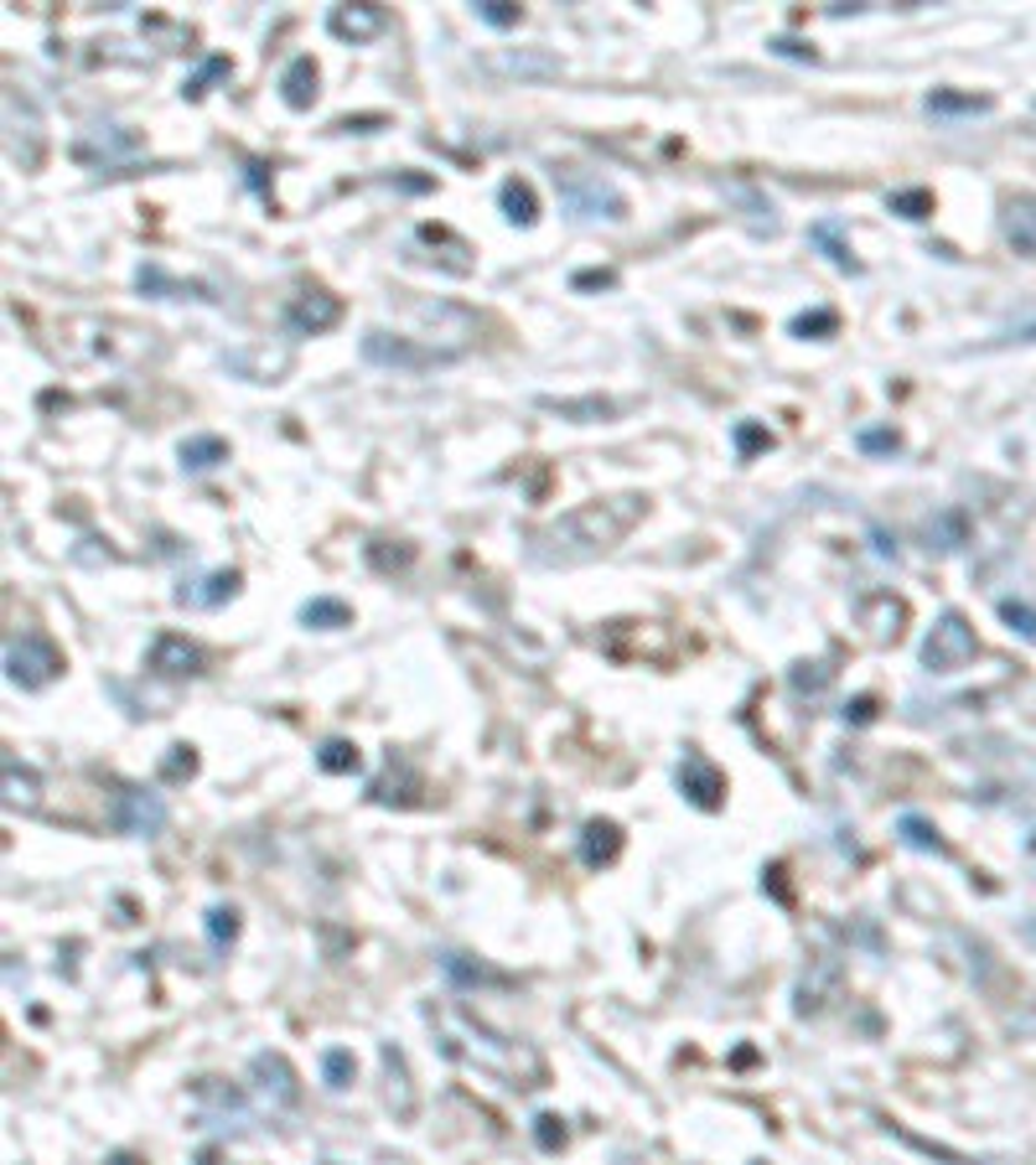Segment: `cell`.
I'll use <instances>...</instances> for the list:
<instances>
[{
	"mask_svg": "<svg viewBox=\"0 0 1036 1165\" xmlns=\"http://www.w3.org/2000/svg\"><path fill=\"white\" fill-rule=\"evenodd\" d=\"M223 73H229V57H208V63H203V68H197L187 83H182V93H187V99H203V93H208V83H212V78H223Z\"/></svg>",
	"mask_w": 1036,
	"mask_h": 1165,
	"instance_id": "obj_35",
	"label": "cell"
},
{
	"mask_svg": "<svg viewBox=\"0 0 1036 1165\" xmlns=\"http://www.w3.org/2000/svg\"><path fill=\"white\" fill-rule=\"evenodd\" d=\"M135 285H141L145 296H161V301H212L203 285H192V280H177V275H166L161 264H141L135 270Z\"/></svg>",
	"mask_w": 1036,
	"mask_h": 1165,
	"instance_id": "obj_15",
	"label": "cell"
},
{
	"mask_svg": "<svg viewBox=\"0 0 1036 1165\" xmlns=\"http://www.w3.org/2000/svg\"><path fill=\"white\" fill-rule=\"evenodd\" d=\"M5 674L22 689H42L63 674V652L48 632H11L5 637Z\"/></svg>",
	"mask_w": 1036,
	"mask_h": 1165,
	"instance_id": "obj_3",
	"label": "cell"
},
{
	"mask_svg": "<svg viewBox=\"0 0 1036 1165\" xmlns=\"http://www.w3.org/2000/svg\"><path fill=\"white\" fill-rule=\"evenodd\" d=\"M119 829L125 834H156L166 824V803L156 798V792H145V788H125L119 792Z\"/></svg>",
	"mask_w": 1036,
	"mask_h": 1165,
	"instance_id": "obj_10",
	"label": "cell"
},
{
	"mask_svg": "<svg viewBox=\"0 0 1036 1165\" xmlns=\"http://www.w3.org/2000/svg\"><path fill=\"white\" fill-rule=\"evenodd\" d=\"M679 788H684V798H689L695 808H721V798H726V777L715 772V762H710V756H700V751H684Z\"/></svg>",
	"mask_w": 1036,
	"mask_h": 1165,
	"instance_id": "obj_8",
	"label": "cell"
},
{
	"mask_svg": "<svg viewBox=\"0 0 1036 1165\" xmlns=\"http://www.w3.org/2000/svg\"><path fill=\"white\" fill-rule=\"evenodd\" d=\"M570 285H575V290H612L617 275H612V270H581V275L570 280Z\"/></svg>",
	"mask_w": 1036,
	"mask_h": 1165,
	"instance_id": "obj_39",
	"label": "cell"
},
{
	"mask_svg": "<svg viewBox=\"0 0 1036 1165\" xmlns=\"http://www.w3.org/2000/svg\"><path fill=\"white\" fill-rule=\"evenodd\" d=\"M793 332H799V337H808V332H834V311H814V316H799V322H793Z\"/></svg>",
	"mask_w": 1036,
	"mask_h": 1165,
	"instance_id": "obj_40",
	"label": "cell"
},
{
	"mask_svg": "<svg viewBox=\"0 0 1036 1165\" xmlns=\"http://www.w3.org/2000/svg\"><path fill=\"white\" fill-rule=\"evenodd\" d=\"M301 622H307V627H348V622H353V606L348 601H332V596H316V601H307L301 606Z\"/></svg>",
	"mask_w": 1036,
	"mask_h": 1165,
	"instance_id": "obj_26",
	"label": "cell"
},
{
	"mask_svg": "<svg viewBox=\"0 0 1036 1165\" xmlns=\"http://www.w3.org/2000/svg\"><path fill=\"white\" fill-rule=\"evenodd\" d=\"M1000 617H1006V627L1021 632L1026 643H1036V611L1026 601H1000Z\"/></svg>",
	"mask_w": 1036,
	"mask_h": 1165,
	"instance_id": "obj_33",
	"label": "cell"
},
{
	"mask_svg": "<svg viewBox=\"0 0 1036 1165\" xmlns=\"http://www.w3.org/2000/svg\"><path fill=\"white\" fill-rule=\"evenodd\" d=\"M637 518H643V497H633V492L627 497H596V503H581V508L560 513L555 523H544L529 555L540 565H581V559L607 555Z\"/></svg>",
	"mask_w": 1036,
	"mask_h": 1165,
	"instance_id": "obj_2",
	"label": "cell"
},
{
	"mask_svg": "<svg viewBox=\"0 0 1036 1165\" xmlns=\"http://www.w3.org/2000/svg\"><path fill=\"white\" fill-rule=\"evenodd\" d=\"M1032 937H1036V922H1032Z\"/></svg>",
	"mask_w": 1036,
	"mask_h": 1165,
	"instance_id": "obj_45",
	"label": "cell"
},
{
	"mask_svg": "<svg viewBox=\"0 0 1036 1165\" xmlns=\"http://www.w3.org/2000/svg\"><path fill=\"white\" fill-rule=\"evenodd\" d=\"M384 1072H389V1103H394V1114L410 1118L415 1114V1088H410V1072H404L400 1047H384Z\"/></svg>",
	"mask_w": 1036,
	"mask_h": 1165,
	"instance_id": "obj_22",
	"label": "cell"
},
{
	"mask_svg": "<svg viewBox=\"0 0 1036 1165\" xmlns=\"http://www.w3.org/2000/svg\"><path fill=\"white\" fill-rule=\"evenodd\" d=\"M845 721H855V725H866V721H871V699L860 695V699H855V704H845Z\"/></svg>",
	"mask_w": 1036,
	"mask_h": 1165,
	"instance_id": "obj_43",
	"label": "cell"
},
{
	"mask_svg": "<svg viewBox=\"0 0 1036 1165\" xmlns=\"http://www.w3.org/2000/svg\"><path fill=\"white\" fill-rule=\"evenodd\" d=\"M840 233H845V229H840L834 218H825V223H814V229H808V238H814V244L825 249V259L834 264V270H845V275H860V259L850 255V244L840 238Z\"/></svg>",
	"mask_w": 1036,
	"mask_h": 1165,
	"instance_id": "obj_20",
	"label": "cell"
},
{
	"mask_svg": "<svg viewBox=\"0 0 1036 1165\" xmlns=\"http://www.w3.org/2000/svg\"><path fill=\"white\" fill-rule=\"evenodd\" d=\"M544 410H555L560 419H575V425H591V419H607V415H617L622 404H612V399H540Z\"/></svg>",
	"mask_w": 1036,
	"mask_h": 1165,
	"instance_id": "obj_24",
	"label": "cell"
},
{
	"mask_svg": "<svg viewBox=\"0 0 1036 1165\" xmlns=\"http://www.w3.org/2000/svg\"><path fill=\"white\" fill-rule=\"evenodd\" d=\"M234 591H238V570H212V575H203V581L182 585V591H177V601L182 606H223Z\"/></svg>",
	"mask_w": 1036,
	"mask_h": 1165,
	"instance_id": "obj_18",
	"label": "cell"
},
{
	"mask_svg": "<svg viewBox=\"0 0 1036 1165\" xmlns=\"http://www.w3.org/2000/svg\"><path fill=\"white\" fill-rule=\"evenodd\" d=\"M151 669H156V674H171V678L197 674V669H203V648L187 643L182 632H161V637L151 643Z\"/></svg>",
	"mask_w": 1036,
	"mask_h": 1165,
	"instance_id": "obj_12",
	"label": "cell"
},
{
	"mask_svg": "<svg viewBox=\"0 0 1036 1165\" xmlns=\"http://www.w3.org/2000/svg\"><path fill=\"white\" fill-rule=\"evenodd\" d=\"M316 762H322V772H358V746L327 741L322 751H316Z\"/></svg>",
	"mask_w": 1036,
	"mask_h": 1165,
	"instance_id": "obj_30",
	"label": "cell"
},
{
	"mask_svg": "<svg viewBox=\"0 0 1036 1165\" xmlns=\"http://www.w3.org/2000/svg\"><path fill=\"white\" fill-rule=\"evenodd\" d=\"M208 932H212V943H218V948H223V943H234V932H238L234 907H212L208 911Z\"/></svg>",
	"mask_w": 1036,
	"mask_h": 1165,
	"instance_id": "obj_37",
	"label": "cell"
},
{
	"mask_svg": "<svg viewBox=\"0 0 1036 1165\" xmlns=\"http://www.w3.org/2000/svg\"><path fill=\"white\" fill-rule=\"evenodd\" d=\"M969 658H974V627H969L959 611H943L933 632L922 637V669L928 674H954V669H964Z\"/></svg>",
	"mask_w": 1036,
	"mask_h": 1165,
	"instance_id": "obj_6",
	"label": "cell"
},
{
	"mask_svg": "<svg viewBox=\"0 0 1036 1165\" xmlns=\"http://www.w3.org/2000/svg\"><path fill=\"white\" fill-rule=\"evenodd\" d=\"M902 622H907V606L896 601L892 591H871L860 601V627L871 632L876 643H896L902 637Z\"/></svg>",
	"mask_w": 1036,
	"mask_h": 1165,
	"instance_id": "obj_13",
	"label": "cell"
},
{
	"mask_svg": "<svg viewBox=\"0 0 1036 1165\" xmlns=\"http://www.w3.org/2000/svg\"><path fill=\"white\" fill-rule=\"evenodd\" d=\"M886 203H892V212H902V218H912V223H918V218H928V212H933V192L912 186V192H892Z\"/></svg>",
	"mask_w": 1036,
	"mask_h": 1165,
	"instance_id": "obj_28",
	"label": "cell"
},
{
	"mask_svg": "<svg viewBox=\"0 0 1036 1165\" xmlns=\"http://www.w3.org/2000/svg\"><path fill=\"white\" fill-rule=\"evenodd\" d=\"M922 544H928V549H938V555L964 549L969 544V513L964 508H938L928 523H922Z\"/></svg>",
	"mask_w": 1036,
	"mask_h": 1165,
	"instance_id": "obj_14",
	"label": "cell"
},
{
	"mask_svg": "<svg viewBox=\"0 0 1036 1165\" xmlns=\"http://www.w3.org/2000/svg\"><path fill=\"white\" fill-rule=\"evenodd\" d=\"M31 788H37V782H31V772H16V756H5V798L31 808V803H37V792Z\"/></svg>",
	"mask_w": 1036,
	"mask_h": 1165,
	"instance_id": "obj_31",
	"label": "cell"
},
{
	"mask_svg": "<svg viewBox=\"0 0 1036 1165\" xmlns=\"http://www.w3.org/2000/svg\"><path fill=\"white\" fill-rule=\"evenodd\" d=\"M363 358L378 363V368H404V373H425V368H441L462 352L451 348H420L415 337H400V332H384V326H368L363 332Z\"/></svg>",
	"mask_w": 1036,
	"mask_h": 1165,
	"instance_id": "obj_5",
	"label": "cell"
},
{
	"mask_svg": "<svg viewBox=\"0 0 1036 1165\" xmlns=\"http://www.w3.org/2000/svg\"><path fill=\"white\" fill-rule=\"evenodd\" d=\"M762 445H773V436H767L762 425H752V419H741V425H736V456L747 462V456H752V451H762Z\"/></svg>",
	"mask_w": 1036,
	"mask_h": 1165,
	"instance_id": "obj_36",
	"label": "cell"
},
{
	"mask_svg": "<svg viewBox=\"0 0 1036 1165\" xmlns=\"http://www.w3.org/2000/svg\"><path fill=\"white\" fill-rule=\"evenodd\" d=\"M902 839H907L912 850H928V855H943V839H938V829H933L928 818H918V814H907V818H902Z\"/></svg>",
	"mask_w": 1036,
	"mask_h": 1165,
	"instance_id": "obj_27",
	"label": "cell"
},
{
	"mask_svg": "<svg viewBox=\"0 0 1036 1165\" xmlns=\"http://www.w3.org/2000/svg\"><path fill=\"white\" fill-rule=\"evenodd\" d=\"M197 767V756H192L187 746H171V756H166V777H182V772Z\"/></svg>",
	"mask_w": 1036,
	"mask_h": 1165,
	"instance_id": "obj_42",
	"label": "cell"
},
{
	"mask_svg": "<svg viewBox=\"0 0 1036 1165\" xmlns=\"http://www.w3.org/2000/svg\"><path fill=\"white\" fill-rule=\"evenodd\" d=\"M322 1072H327V1088H348L353 1083V1072H358V1062H353V1051H342V1047H332L327 1057H322Z\"/></svg>",
	"mask_w": 1036,
	"mask_h": 1165,
	"instance_id": "obj_29",
	"label": "cell"
},
{
	"mask_svg": "<svg viewBox=\"0 0 1036 1165\" xmlns=\"http://www.w3.org/2000/svg\"><path fill=\"white\" fill-rule=\"evenodd\" d=\"M497 203H503V212H508V223H518V229H529V223L540 218V203H534V186H529V182H518V177H508V182L497 186Z\"/></svg>",
	"mask_w": 1036,
	"mask_h": 1165,
	"instance_id": "obj_21",
	"label": "cell"
},
{
	"mask_svg": "<svg viewBox=\"0 0 1036 1165\" xmlns=\"http://www.w3.org/2000/svg\"><path fill=\"white\" fill-rule=\"evenodd\" d=\"M985 109H989L985 93H954V89H933V93H928V115H938V119H948V115H985Z\"/></svg>",
	"mask_w": 1036,
	"mask_h": 1165,
	"instance_id": "obj_25",
	"label": "cell"
},
{
	"mask_svg": "<svg viewBox=\"0 0 1036 1165\" xmlns=\"http://www.w3.org/2000/svg\"><path fill=\"white\" fill-rule=\"evenodd\" d=\"M337 322H342V301H337L332 290H322V285L301 290L296 301L285 306V326H290L296 337H322V332H332Z\"/></svg>",
	"mask_w": 1036,
	"mask_h": 1165,
	"instance_id": "obj_7",
	"label": "cell"
},
{
	"mask_svg": "<svg viewBox=\"0 0 1036 1165\" xmlns=\"http://www.w3.org/2000/svg\"><path fill=\"white\" fill-rule=\"evenodd\" d=\"M177 456H182L187 471H212L218 462H229V441L223 436H187Z\"/></svg>",
	"mask_w": 1036,
	"mask_h": 1165,
	"instance_id": "obj_23",
	"label": "cell"
},
{
	"mask_svg": "<svg viewBox=\"0 0 1036 1165\" xmlns=\"http://www.w3.org/2000/svg\"><path fill=\"white\" fill-rule=\"evenodd\" d=\"M249 1077L259 1083V1093L270 1098V1103H281V1109H290L296 1098H301V1088H296V1072H290V1062H285L281 1051H259L255 1062H249Z\"/></svg>",
	"mask_w": 1036,
	"mask_h": 1165,
	"instance_id": "obj_9",
	"label": "cell"
},
{
	"mask_svg": "<svg viewBox=\"0 0 1036 1165\" xmlns=\"http://www.w3.org/2000/svg\"><path fill=\"white\" fill-rule=\"evenodd\" d=\"M555 186H560V203H566V212H575V218H627V203H622V192H617L607 177H596V171H575V166H566V171H555Z\"/></svg>",
	"mask_w": 1036,
	"mask_h": 1165,
	"instance_id": "obj_4",
	"label": "cell"
},
{
	"mask_svg": "<svg viewBox=\"0 0 1036 1165\" xmlns=\"http://www.w3.org/2000/svg\"><path fill=\"white\" fill-rule=\"evenodd\" d=\"M384 5H332L327 11V31L337 42H368L384 31Z\"/></svg>",
	"mask_w": 1036,
	"mask_h": 1165,
	"instance_id": "obj_11",
	"label": "cell"
},
{
	"mask_svg": "<svg viewBox=\"0 0 1036 1165\" xmlns=\"http://www.w3.org/2000/svg\"><path fill=\"white\" fill-rule=\"evenodd\" d=\"M773 47L782 52V57H814V52H808L803 42H793V37H782V42H773Z\"/></svg>",
	"mask_w": 1036,
	"mask_h": 1165,
	"instance_id": "obj_44",
	"label": "cell"
},
{
	"mask_svg": "<svg viewBox=\"0 0 1036 1165\" xmlns=\"http://www.w3.org/2000/svg\"><path fill=\"white\" fill-rule=\"evenodd\" d=\"M825 684H829V669H825V663H814V674H803V663L793 669V689H799V695H803V689H825Z\"/></svg>",
	"mask_w": 1036,
	"mask_h": 1165,
	"instance_id": "obj_41",
	"label": "cell"
},
{
	"mask_svg": "<svg viewBox=\"0 0 1036 1165\" xmlns=\"http://www.w3.org/2000/svg\"><path fill=\"white\" fill-rule=\"evenodd\" d=\"M622 855V829L612 818H591L586 834H581V860L586 865H612Z\"/></svg>",
	"mask_w": 1036,
	"mask_h": 1165,
	"instance_id": "obj_17",
	"label": "cell"
},
{
	"mask_svg": "<svg viewBox=\"0 0 1036 1165\" xmlns=\"http://www.w3.org/2000/svg\"><path fill=\"white\" fill-rule=\"evenodd\" d=\"M534 1124H540L534 1135H540L544 1150H560V1144H566V1129H560V1118H555V1114H540Z\"/></svg>",
	"mask_w": 1036,
	"mask_h": 1165,
	"instance_id": "obj_38",
	"label": "cell"
},
{
	"mask_svg": "<svg viewBox=\"0 0 1036 1165\" xmlns=\"http://www.w3.org/2000/svg\"><path fill=\"white\" fill-rule=\"evenodd\" d=\"M316 63L311 57H290V68L281 73V99L290 104V109H307L311 99H316Z\"/></svg>",
	"mask_w": 1036,
	"mask_h": 1165,
	"instance_id": "obj_19",
	"label": "cell"
},
{
	"mask_svg": "<svg viewBox=\"0 0 1036 1165\" xmlns=\"http://www.w3.org/2000/svg\"><path fill=\"white\" fill-rule=\"evenodd\" d=\"M471 11H477V22L497 26V31H508V26H518V5H508V0H477Z\"/></svg>",
	"mask_w": 1036,
	"mask_h": 1165,
	"instance_id": "obj_32",
	"label": "cell"
},
{
	"mask_svg": "<svg viewBox=\"0 0 1036 1165\" xmlns=\"http://www.w3.org/2000/svg\"><path fill=\"white\" fill-rule=\"evenodd\" d=\"M855 445H860L866 456H896V451H902V436H896V430H860Z\"/></svg>",
	"mask_w": 1036,
	"mask_h": 1165,
	"instance_id": "obj_34",
	"label": "cell"
},
{
	"mask_svg": "<svg viewBox=\"0 0 1036 1165\" xmlns=\"http://www.w3.org/2000/svg\"><path fill=\"white\" fill-rule=\"evenodd\" d=\"M425 1015H430L436 1041H441V1051H446L451 1062L482 1072V1077H497L508 1088H540L544 1083V1057L529 1041L497 1036L493 1025H482L462 1005H430Z\"/></svg>",
	"mask_w": 1036,
	"mask_h": 1165,
	"instance_id": "obj_1",
	"label": "cell"
},
{
	"mask_svg": "<svg viewBox=\"0 0 1036 1165\" xmlns=\"http://www.w3.org/2000/svg\"><path fill=\"white\" fill-rule=\"evenodd\" d=\"M1000 229H1006L1015 255H1036V197H1011L1000 212Z\"/></svg>",
	"mask_w": 1036,
	"mask_h": 1165,
	"instance_id": "obj_16",
	"label": "cell"
}]
</instances>
